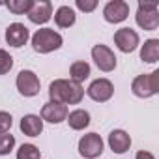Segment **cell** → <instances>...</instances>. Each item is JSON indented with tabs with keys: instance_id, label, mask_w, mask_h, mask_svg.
Returning a JSON list of instances; mask_svg holds the SVG:
<instances>
[{
	"instance_id": "cell-1",
	"label": "cell",
	"mask_w": 159,
	"mask_h": 159,
	"mask_svg": "<svg viewBox=\"0 0 159 159\" xmlns=\"http://www.w3.org/2000/svg\"><path fill=\"white\" fill-rule=\"evenodd\" d=\"M84 98L83 84L73 83L69 79H56L49 84V101L62 105H79Z\"/></svg>"
},
{
	"instance_id": "cell-2",
	"label": "cell",
	"mask_w": 159,
	"mask_h": 159,
	"mask_svg": "<svg viewBox=\"0 0 159 159\" xmlns=\"http://www.w3.org/2000/svg\"><path fill=\"white\" fill-rule=\"evenodd\" d=\"M32 41V49L39 54H49L52 51H58L64 43V38L52 30V28H39L34 32V36L30 38Z\"/></svg>"
},
{
	"instance_id": "cell-3",
	"label": "cell",
	"mask_w": 159,
	"mask_h": 159,
	"mask_svg": "<svg viewBox=\"0 0 159 159\" xmlns=\"http://www.w3.org/2000/svg\"><path fill=\"white\" fill-rule=\"evenodd\" d=\"M131 92L133 96L140 99L157 96L159 94V69H153L152 73H146V75H137L131 83Z\"/></svg>"
},
{
	"instance_id": "cell-4",
	"label": "cell",
	"mask_w": 159,
	"mask_h": 159,
	"mask_svg": "<svg viewBox=\"0 0 159 159\" xmlns=\"http://www.w3.org/2000/svg\"><path fill=\"white\" fill-rule=\"evenodd\" d=\"M137 26H140L146 32H153L159 26V8L155 2H144L139 0V10L135 15Z\"/></svg>"
},
{
	"instance_id": "cell-5",
	"label": "cell",
	"mask_w": 159,
	"mask_h": 159,
	"mask_svg": "<svg viewBox=\"0 0 159 159\" xmlns=\"http://www.w3.org/2000/svg\"><path fill=\"white\" fill-rule=\"evenodd\" d=\"M15 86L19 90L21 96L25 98H36L41 90V83H39V77L32 71V69H23L19 71L17 79H15Z\"/></svg>"
},
{
	"instance_id": "cell-6",
	"label": "cell",
	"mask_w": 159,
	"mask_h": 159,
	"mask_svg": "<svg viewBox=\"0 0 159 159\" xmlns=\"http://www.w3.org/2000/svg\"><path fill=\"white\" fill-rule=\"evenodd\" d=\"M103 148H105V142H103L101 135H98V133L83 135L81 140H79V146H77L81 157H84V159H98L103 153Z\"/></svg>"
},
{
	"instance_id": "cell-7",
	"label": "cell",
	"mask_w": 159,
	"mask_h": 159,
	"mask_svg": "<svg viewBox=\"0 0 159 159\" xmlns=\"http://www.w3.org/2000/svg\"><path fill=\"white\" fill-rule=\"evenodd\" d=\"M92 60L98 66V69L103 71V73L114 71L116 64H118L116 62V54L112 52V49L107 47V45H103V43H98V45L92 47Z\"/></svg>"
},
{
	"instance_id": "cell-8",
	"label": "cell",
	"mask_w": 159,
	"mask_h": 159,
	"mask_svg": "<svg viewBox=\"0 0 159 159\" xmlns=\"http://www.w3.org/2000/svg\"><path fill=\"white\" fill-rule=\"evenodd\" d=\"M86 96L96 103H107L114 96V84L105 77L96 79V81H92L90 86L86 88Z\"/></svg>"
},
{
	"instance_id": "cell-9",
	"label": "cell",
	"mask_w": 159,
	"mask_h": 159,
	"mask_svg": "<svg viewBox=\"0 0 159 159\" xmlns=\"http://www.w3.org/2000/svg\"><path fill=\"white\" fill-rule=\"evenodd\" d=\"M112 39H114V45L118 47V51H120V52H125V54L133 52V51L140 45V38H139V34H137L133 28H129V26L118 28V30L114 32Z\"/></svg>"
},
{
	"instance_id": "cell-10",
	"label": "cell",
	"mask_w": 159,
	"mask_h": 159,
	"mask_svg": "<svg viewBox=\"0 0 159 159\" xmlns=\"http://www.w3.org/2000/svg\"><path fill=\"white\" fill-rule=\"evenodd\" d=\"M129 17V4L124 0H111L103 8V19L111 25L124 23Z\"/></svg>"
},
{
	"instance_id": "cell-11",
	"label": "cell",
	"mask_w": 159,
	"mask_h": 159,
	"mask_svg": "<svg viewBox=\"0 0 159 159\" xmlns=\"http://www.w3.org/2000/svg\"><path fill=\"white\" fill-rule=\"evenodd\" d=\"M30 39V30L23 23H11L6 28V43L13 49H21Z\"/></svg>"
},
{
	"instance_id": "cell-12",
	"label": "cell",
	"mask_w": 159,
	"mask_h": 159,
	"mask_svg": "<svg viewBox=\"0 0 159 159\" xmlns=\"http://www.w3.org/2000/svg\"><path fill=\"white\" fill-rule=\"evenodd\" d=\"M67 114H69V111L62 103L47 101L41 107V120L43 122H49V124H62V122H66Z\"/></svg>"
},
{
	"instance_id": "cell-13",
	"label": "cell",
	"mask_w": 159,
	"mask_h": 159,
	"mask_svg": "<svg viewBox=\"0 0 159 159\" xmlns=\"http://www.w3.org/2000/svg\"><path fill=\"white\" fill-rule=\"evenodd\" d=\"M109 148L116 153V155H124L129 148H131V137L125 129H112L109 133Z\"/></svg>"
},
{
	"instance_id": "cell-14",
	"label": "cell",
	"mask_w": 159,
	"mask_h": 159,
	"mask_svg": "<svg viewBox=\"0 0 159 159\" xmlns=\"http://www.w3.org/2000/svg\"><path fill=\"white\" fill-rule=\"evenodd\" d=\"M26 15H28V21L34 23V25H45L52 17V2H49V0H39V2H34L32 10Z\"/></svg>"
},
{
	"instance_id": "cell-15",
	"label": "cell",
	"mask_w": 159,
	"mask_h": 159,
	"mask_svg": "<svg viewBox=\"0 0 159 159\" xmlns=\"http://www.w3.org/2000/svg\"><path fill=\"white\" fill-rule=\"evenodd\" d=\"M19 129L26 137H39L43 133V120L38 114H25L19 122Z\"/></svg>"
},
{
	"instance_id": "cell-16",
	"label": "cell",
	"mask_w": 159,
	"mask_h": 159,
	"mask_svg": "<svg viewBox=\"0 0 159 159\" xmlns=\"http://www.w3.org/2000/svg\"><path fill=\"white\" fill-rule=\"evenodd\" d=\"M66 122L69 124V127L73 131H83L90 125V112L84 111V109H75L67 114Z\"/></svg>"
},
{
	"instance_id": "cell-17",
	"label": "cell",
	"mask_w": 159,
	"mask_h": 159,
	"mask_svg": "<svg viewBox=\"0 0 159 159\" xmlns=\"http://www.w3.org/2000/svg\"><path fill=\"white\" fill-rule=\"evenodd\" d=\"M90 73H92V67H90L88 62H84V60H77V62H73V64L69 66V81L83 84L86 79L90 77Z\"/></svg>"
},
{
	"instance_id": "cell-18",
	"label": "cell",
	"mask_w": 159,
	"mask_h": 159,
	"mask_svg": "<svg viewBox=\"0 0 159 159\" xmlns=\"http://www.w3.org/2000/svg\"><path fill=\"white\" fill-rule=\"evenodd\" d=\"M75 21H77V13L69 6H60L54 11V23L58 28H69L75 25Z\"/></svg>"
},
{
	"instance_id": "cell-19",
	"label": "cell",
	"mask_w": 159,
	"mask_h": 159,
	"mask_svg": "<svg viewBox=\"0 0 159 159\" xmlns=\"http://www.w3.org/2000/svg\"><path fill=\"white\" fill-rule=\"evenodd\" d=\"M140 60L146 64H155L159 60V39L152 38L146 39L144 45H140Z\"/></svg>"
},
{
	"instance_id": "cell-20",
	"label": "cell",
	"mask_w": 159,
	"mask_h": 159,
	"mask_svg": "<svg viewBox=\"0 0 159 159\" xmlns=\"http://www.w3.org/2000/svg\"><path fill=\"white\" fill-rule=\"evenodd\" d=\"M4 6L15 15H25L32 10L34 0H10V2H4Z\"/></svg>"
},
{
	"instance_id": "cell-21",
	"label": "cell",
	"mask_w": 159,
	"mask_h": 159,
	"mask_svg": "<svg viewBox=\"0 0 159 159\" xmlns=\"http://www.w3.org/2000/svg\"><path fill=\"white\" fill-rule=\"evenodd\" d=\"M17 159H41V152L36 144H21L17 153H15Z\"/></svg>"
},
{
	"instance_id": "cell-22",
	"label": "cell",
	"mask_w": 159,
	"mask_h": 159,
	"mask_svg": "<svg viewBox=\"0 0 159 159\" xmlns=\"http://www.w3.org/2000/svg\"><path fill=\"white\" fill-rule=\"evenodd\" d=\"M13 148H15V137L11 133L0 135V155H8Z\"/></svg>"
},
{
	"instance_id": "cell-23",
	"label": "cell",
	"mask_w": 159,
	"mask_h": 159,
	"mask_svg": "<svg viewBox=\"0 0 159 159\" xmlns=\"http://www.w3.org/2000/svg\"><path fill=\"white\" fill-rule=\"evenodd\" d=\"M11 67H13V56L6 49H0V75L10 73Z\"/></svg>"
},
{
	"instance_id": "cell-24",
	"label": "cell",
	"mask_w": 159,
	"mask_h": 159,
	"mask_svg": "<svg viewBox=\"0 0 159 159\" xmlns=\"http://www.w3.org/2000/svg\"><path fill=\"white\" fill-rule=\"evenodd\" d=\"M11 125H13V116L10 112H6V111H0V135L10 133Z\"/></svg>"
},
{
	"instance_id": "cell-25",
	"label": "cell",
	"mask_w": 159,
	"mask_h": 159,
	"mask_svg": "<svg viewBox=\"0 0 159 159\" xmlns=\"http://www.w3.org/2000/svg\"><path fill=\"white\" fill-rule=\"evenodd\" d=\"M75 6L84 13H92L98 8V0H75Z\"/></svg>"
},
{
	"instance_id": "cell-26",
	"label": "cell",
	"mask_w": 159,
	"mask_h": 159,
	"mask_svg": "<svg viewBox=\"0 0 159 159\" xmlns=\"http://www.w3.org/2000/svg\"><path fill=\"white\" fill-rule=\"evenodd\" d=\"M135 159H155V155L152 152H148V150H139L137 155H135Z\"/></svg>"
},
{
	"instance_id": "cell-27",
	"label": "cell",
	"mask_w": 159,
	"mask_h": 159,
	"mask_svg": "<svg viewBox=\"0 0 159 159\" xmlns=\"http://www.w3.org/2000/svg\"><path fill=\"white\" fill-rule=\"evenodd\" d=\"M0 6H4V4H2V2H0Z\"/></svg>"
}]
</instances>
